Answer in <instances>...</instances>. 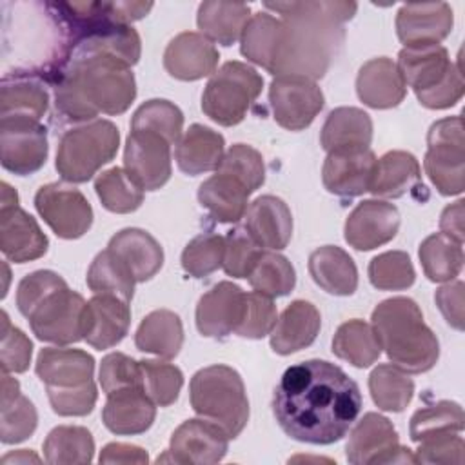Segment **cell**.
<instances>
[{"mask_svg":"<svg viewBox=\"0 0 465 465\" xmlns=\"http://www.w3.org/2000/svg\"><path fill=\"white\" fill-rule=\"evenodd\" d=\"M361 411V392L338 365L307 360L289 367L272 394V414L296 441H340Z\"/></svg>","mask_w":465,"mask_h":465,"instance_id":"cell-1","label":"cell"},{"mask_svg":"<svg viewBox=\"0 0 465 465\" xmlns=\"http://www.w3.org/2000/svg\"><path fill=\"white\" fill-rule=\"evenodd\" d=\"M280 15V35L269 73L274 76L322 78L343 40V24L358 9L356 2H265Z\"/></svg>","mask_w":465,"mask_h":465,"instance_id":"cell-2","label":"cell"},{"mask_svg":"<svg viewBox=\"0 0 465 465\" xmlns=\"http://www.w3.org/2000/svg\"><path fill=\"white\" fill-rule=\"evenodd\" d=\"M136 98L131 65L120 58L74 45L54 80V109L64 122L93 120L100 113L122 114Z\"/></svg>","mask_w":465,"mask_h":465,"instance_id":"cell-3","label":"cell"},{"mask_svg":"<svg viewBox=\"0 0 465 465\" xmlns=\"http://www.w3.org/2000/svg\"><path fill=\"white\" fill-rule=\"evenodd\" d=\"M372 329L392 365L407 374L430 371L440 358V341L423 322L418 303L405 296L387 298L372 311Z\"/></svg>","mask_w":465,"mask_h":465,"instance_id":"cell-4","label":"cell"},{"mask_svg":"<svg viewBox=\"0 0 465 465\" xmlns=\"http://www.w3.org/2000/svg\"><path fill=\"white\" fill-rule=\"evenodd\" d=\"M194 412L218 423L229 438L240 436L249 421V400L242 376L229 365L216 363L194 372L189 383Z\"/></svg>","mask_w":465,"mask_h":465,"instance_id":"cell-5","label":"cell"},{"mask_svg":"<svg viewBox=\"0 0 465 465\" xmlns=\"http://www.w3.org/2000/svg\"><path fill=\"white\" fill-rule=\"evenodd\" d=\"M118 145V127L109 120H93L64 133L54 167L64 182L84 183L116 156Z\"/></svg>","mask_w":465,"mask_h":465,"instance_id":"cell-6","label":"cell"},{"mask_svg":"<svg viewBox=\"0 0 465 465\" xmlns=\"http://www.w3.org/2000/svg\"><path fill=\"white\" fill-rule=\"evenodd\" d=\"M263 87V78L243 62H225L209 78L202 94V111L223 127L238 125Z\"/></svg>","mask_w":465,"mask_h":465,"instance_id":"cell-7","label":"cell"},{"mask_svg":"<svg viewBox=\"0 0 465 465\" xmlns=\"http://www.w3.org/2000/svg\"><path fill=\"white\" fill-rule=\"evenodd\" d=\"M425 173L440 194L454 196L465 189V138L461 116L434 122L427 134Z\"/></svg>","mask_w":465,"mask_h":465,"instance_id":"cell-8","label":"cell"},{"mask_svg":"<svg viewBox=\"0 0 465 465\" xmlns=\"http://www.w3.org/2000/svg\"><path fill=\"white\" fill-rule=\"evenodd\" d=\"M38 340L69 345L85 338L87 302L67 285L47 294L27 316Z\"/></svg>","mask_w":465,"mask_h":465,"instance_id":"cell-9","label":"cell"},{"mask_svg":"<svg viewBox=\"0 0 465 465\" xmlns=\"http://www.w3.org/2000/svg\"><path fill=\"white\" fill-rule=\"evenodd\" d=\"M35 207L51 231L64 240L84 236L93 223V207L84 193L62 182L42 185L35 194Z\"/></svg>","mask_w":465,"mask_h":465,"instance_id":"cell-10","label":"cell"},{"mask_svg":"<svg viewBox=\"0 0 465 465\" xmlns=\"http://www.w3.org/2000/svg\"><path fill=\"white\" fill-rule=\"evenodd\" d=\"M349 463H418L416 454L401 447L392 423L378 414L367 412L352 429L345 445Z\"/></svg>","mask_w":465,"mask_h":465,"instance_id":"cell-11","label":"cell"},{"mask_svg":"<svg viewBox=\"0 0 465 465\" xmlns=\"http://www.w3.org/2000/svg\"><path fill=\"white\" fill-rule=\"evenodd\" d=\"M47 129L35 120L0 118V160L13 174L27 176L47 160Z\"/></svg>","mask_w":465,"mask_h":465,"instance_id":"cell-12","label":"cell"},{"mask_svg":"<svg viewBox=\"0 0 465 465\" xmlns=\"http://www.w3.org/2000/svg\"><path fill=\"white\" fill-rule=\"evenodd\" d=\"M269 104L278 125L289 131H302L323 109L325 98L311 78L276 76L269 85Z\"/></svg>","mask_w":465,"mask_h":465,"instance_id":"cell-13","label":"cell"},{"mask_svg":"<svg viewBox=\"0 0 465 465\" xmlns=\"http://www.w3.org/2000/svg\"><path fill=\"white\" fill-rule=\"evenodd\" d=\"M227 432L211 420H185L171 436L169 450L158 456L160 461L209 465L223 460L229 449Z\"/></svg>","mask_w":465,"mask_h":465,"instance_id":"cell-14","label":"cell"},{"mask_svg":"<svg viewBox=\"0 0 465 465\" xmlns=\"http://www.w3.org/2000/svg\"><path fill=\"white\" fill-rule=\"evenodd\" d=\"M124 167L143 191H156L171 178V143L151 131H131L125 140Z\"/></svg>","mask_w":465,"mask_h":465,"instance_id":"cell-15","label":"cell"},{"mask_svg":"<svg viewBox=\"0 0 465 465\" xmlns=\"http://www.w3.org/2000/svg\"><path fill=\"white\" fill-rule=\"evenodd\" d=\"M376 167L371 147L336 149L327 153L322 180L329 193L341 198H354L369 191Z\"/></svg>","mask_w":465,"mask_h":465,"instance_id":"cell-16","label":"cell"},{"mask_svg":"<svg viewBox=\"0 0 465 465\" xmlns=\"http://www.w3.org/2000/svg\"><path fill=\"white\" fill-rule=\"evenodd\" d=\"M400 229L398 209L383 200H363L345 220V242L356 251H372L389 243Z\"/></svg>","mask_w":465,"mask_h":465,"instance_id":"cell-17","label":"cell"},{"mask_svg":"<svg viewBox=\"0 0 465 465\" xmlns=\"http://www.w3.org/2000/svg\"><path fill=\"white\" fill-rule=\"evenodd\" d=\"M49 240L36 220L18 207V202L0 203V251L15 263L42 258Z\"/></svg>","mask_w":465,"mask_h":465,"instance_id":"cell-18","label":"cell"},{"mask_svg":"<svg viewBox=\"0 0 465 465\" xmlns=\"http://www.w3.org/2000/svg\"><path fill=\"white\" fill-rule=\"evenodd\" d=\"M245 309V292L232 282L211 287L196 305V327L207 338H225L236 331Z\"/></svg>","mask_w":465,"mask_h":465,"instance_id":"cell-19","label":"cell"},{"mask_svg":"<svg viewBox=\"0 0 465 465\" xmlns=\"http://www.w3.org/2000/svg\"><path fill=\"white\" fill-rule=\"evenodd\" d=\"M454 25L449 4H405L396 15V33L405 47L430 45L445 40Z\"/></svg>","mask_w":465,"mask_h":465,"instance_id":"cell-20","label":"cell"},{"mask_svg":"<svg viewBox=\"0 0 465 465\" xmlns=\"http://www.w3.org/2000/svg\"><path fill=\"white\" fill-rule=\"evenodd\" d=\"M220 53L202 33L185 31L176 35L165 47V71L183 82H194L216 71Z\"/></svg>","mask_w":465,"mask_h":465,"instance_id":"cell-21","label":"cell"},{"mask_svg":"<svg viewBox=\"0 0 465 465\" xmlns=\"http://www.w3.org/2000/svg\"><path fill=\"white\" fill-rule=\"evenodd\" d=\"M156 418V403L142 387H125L107 394L102 411L104 425L120 436H134L151 429Z\"/></svg>","mask_w":465,"mask_h":465,"instance_id":"cell-22","label":"cell"},{"mask_svg":"<svg viewBox=\"0 0 465 465\" xmlns=\"http://www.w3.org/2000/svg\"><path fill=\"white\" fill-rule=\"evenodd\" d=\"M35 371L45 389H74L93 381L94 358L82 349L45 347L38 352Z\"/></svg>","mask_w":465,"mask_h":465,"instance_id":"cell-23","label":"cell"},{"mask_svg":"<svg viewBox=\"0 0 465 465\" xmlns=\"http://www.w3.org/2000/svg\"><path fill=\"white\" fill-rule=\"evenodd\" d=\"M243 216V227L263 249L280 251L287 247L292 236V214L282 198L272 194L258 196Z\"/></svg>","mask_w":465,"mask_h":465,"instance_id":"cell-24","label":"cell"},{"mask_svg":"<svg viewBox=\"0 0 465 465\" xmlns=\"http://www.w3.org/2000/svg\"><path fill=\"white\" fill-rule=\"evenodd\" d=\"M358 98L372 109H391L403 102L407 85L396 62L387 56L365 62L356 76Z\"/></svg>","mask_w":465,"mask_h":465,"instance_id":"cell-25","label":"cell"},{"mask_svg":"<svg viewBox=\"0 0 465 465\" xmlns=\"http://www.w3.org/2000/svg\"><path fill=\"white\" fill-rule=\"evenodd\" d=\"M129 302L113 294H94L87 302L85 340L91 347L104 351L120 343L129 332Z\"/></svg>","mask_w":465,"mask_h":465,"instance_id":"cell-26","label":"cell"},{"mask_svg":"<svg viewBox=\"0 0 465 465\" xmlns=\"http://www.w3.org/2000/svg\"><path fill=\"white\" fill-rule=\"evenodd\" d=\"M107 249L131 271L136 282L151 280L163 265V249L158 240L143 229L127 227L118 231Z\"/></svg>","mask_w":465,"mask_h":465,"instance_id":"cell-27","label":"cell"},{"mask_svg":"<svg viewBox=\"0 0 465 465\" xmlns=\"http://www.w3.org/2000/svg\"><path fill=\"white\" fill-rule=\"evenodd\" d=\"M398 71L405 85L416 94L434 89L449 74L452 62L449 53L440 44L403 47L398 54Z\"/></svg>","mask_w":465,"mask_h":465,"instance_id":"cell-28","label":"cell"},{"mask_svg":"<svg viewBox=\"0 0 465 465\" xmlns=\"http://www.w3.org/2000/svg\"><path fill=\"white\" fill-rule=\"evenodd\" d=\"M320 327V311L311 302L294 300L276 320L271 331V347L282 356L298 352L316 340Z\"/></svg>","mask_w":465,"mask_h":465,"instance_id":"cell-29","label":"cell"},{"mask_svg":"<svg viewBox=\"0 0 465 465\" xmlns=\"http://www.w3.org/2000/svg\"><path fill=\"white\" fill-rule=\"evenodd\" d=\"M251 191L234 176L216 171L198 187L200 205L220 223H234L247 211Z\"/></svg>","mask_w":465,"mask_h":465,"instance_id":"cell-30","label":"cell"},{"mask_svg":"<svg viewBox=\"0 0 465 465\" xmlns=\"http://www.w3.org/2000/svg\"><path fill=\"white\" fill-rule=\"evenodd\" d=\"M225 140L220 133L202 124H193L176 143L174 160L182 173L198 176L218 169L225 154Z\"/></svg>","mask_w":465,"mask_h":465,"instance_id":"cell-31","label":"cell"},{"mask_svg":"<svg viewBox=\"0 0 465 465\" xmlns=\"http://www.w3.org/2000/svg\"><path fill=\"white\" fill-rule=\"evenodd\" d=\"M309 272L320 289L334 296H351L358 287L354 260L336 245L314 249L309 256Z\"/></svg>","mask_w":465,"mask_h":465,"instance_id":"cell-32","label":"cell"},{"mask_svg":"<svg viewBox=\"0 0 465 465\" xmlns=\"http://www.w3.org/2000/svg\"><path fill=\"white\" fill-rule=\"evenodd\" d=\"M0 440L5 445L27 440L38 423V414L29 398L20 392V383L2 371L0 387Z\"/></svg>","mask_w":465,"mask_h":465,"instance_id":"cell-33","label":"cell"},{"mask_svg":"<svg viewBox=\"0 0 465 465\" xmlns=\"http://www.w3.org/2000/svg\"><path fill=\"white\" fill-rule=\"evenodd\" d=\"M49 107V93L33 76L4 74L0 85V118H25L40 122Z\"/></svg>","mask_w":465,"mask_h":465,"instance_id":"cell-34","label":"cell"},{"mask_svg":"<svg viewBox=\"0 0 465 465\" xmlns=\"http://www.w3.org/2000/svg\"><path fill=\"white\" fill-rule=\"evenodd\" d=\"M251 20V9L236 2L207 0L198 5L196 24L202 35L220 45H232L242 38V33Z\"/></svg>","mask_w":465,"mask_h":465,"instance_id":"cell-35","label":"cell"},{"mask_svg":"<svg viewBox=\"0 0 465 465\" xmlns=\"http://www.w3.org/2000/svg\"><path fill=\"white\" fill-rule=\"evenodd\" d=\"M372 140V120L358 107H336L329 113L322 134V147L331 153L336 149L369 147Z\"/></svg>","mask_w":465,"mask_h":465,"instance_id":"cell-36","label":"cell"},{"mask_svg":"<svg viewBox=\"0 0 465 465\" xmlns=\"http://www.w3.org/2000/svg\"><path fill=\"white\" fill-rule=\"evenodd\" d=\"M134 345L142 352L156 354L158 358H174L183 345V325L176 312L156 309L149 312L136 329Z\"/></svg>","mask_w":465,"mask_h":465,"instance_id":"cell-37","label":"cell"},{"mask_svg":"<svg viewBox=\"0 0 465 465\" xmlns=\"http://www.w3.org/2000/svg\"><path fill=\"white\" fill-rule=\"evenodd\" d=\"M421 180L420 163L407 151H389L376 160L369 191L380 198H400Z\"/></svg>","mask_w":465,"mask_h":465,"instance_id":"cell-38","label":"cell"},{"mask_svg":"<svg viewBox=\"0 0 465 465\" xmlns=\"http://www.w3.org/2000/svg\"><path fill=\"white\" fill-rule=\"evenodd\" d=\"M332 352L351 365L363 369L380 358L381 347L372 325L356 318L341 323L336 329L332 338Z\"/></svg>","mask_w":465,"mask_h":465,"instance_id":"cell-39","label":"cell"},{"mask_svg":"<svg viewBox=\"0 0 465 465\" xmlns=\"http://www.w3.org/2000/svg\"><path fill=\"white\" fill-rule=\"evenodd\" d=\"M463 243L445 236L443 232H434L427 236L420 245V262L425 276L430 282H450L463 267Z\"/></svg>","mask_w":465,"mask_h":465,"instance_id":"cell-40","label":"cell"},{"mask_svg":"<svg viewBox=\"0 0 465 465\" xmlns=\"http://www.w3.org/2000/svg\"><path fill=\"white\" fill-rule=\"evenodd\" d=\"M94 454V440L85 427L58 425L44 441V456L47 463H91Z\"/></svg>","mask_w":465,"mask_h":465,"instance_id":"cell-41","label":"cell"},{"mask_svg":"<svg viewBox=\"0 0 465 465\" xmlns=\"http://www.w3.org/2000/svg\"><path fill=\"white\" fill-rule=\"evenodd\" d=\"M369 391L378 409L401 412L412 400L414 381L405 371L392 363H381L369 376Z\"/></svg>","mask_w":465,"mask_h":465,"instance_id":"cell-42","label":"cell"},{"mask_svg":"<svg viewBox=\"0 0 465 465\" xmlns=\"http://www.w3.org/2000/svg\"><path fill=\"white\" fill-rule=\"evenodd\" d=\"M134 283L131 271L109 249L98 252L87 271V287L94 294H113L131 302Z\"/></svg>","mask_w":465,"mask_h":465,"instance_id":"cell-43","label":"cell"},{"mask_svg":"<svg viewBox=\"0 0 465 465\" xmlns=\"http://www.w3.org/2000/svg\"><path fill=\"white\" fill-rule=\"evenodd\" d=\"M280 25H282L280 18L272 16L267 11H260L252 15L240 38L242 54L249 62L269 71L274 56L278 35H280Z\"/></svg>","mask_w":465,"mask_h":465,"instance_id":"cell-44","label":"cell"},{"mask_svg":"<svg viewBox=\"0 0 465 465\" xmlns=\"http://www.w3.org/2000/svg\"><path fill=\"white\" fill-rule=\"evenodd\" d=\"M463 425H465V416L460 403L441 400L432 405L421 407L412 414L409 434L412 441L420 443L432 436L461 432Z\"/></svg>","mask_w":465,"mask_h":465,"instance_id":"cell-45","label":"cell"},{"mask_svg":"<svg viewBox=\"0 0 465 465\" xmlns=\"http://www.w3.org/2000/svg\"><path fill=\"white\" fill-rule=\"evenodd\" d=\"M94 191L102 205L116 214L133 213L143 202V189L122 167H111L98 174Z\"/></svg>","mask_w":465,"mask_h":465,"instance_id":"cell-46","label":"cell"},{"mask_svg":"<svg viewBox=\"0 0 465 465\" xmlns=\"http://www.w3.org/2000/svg\"><path fill=\"white\" fill-rule=\"evenodd\" d=\"M183 114L178 105L163 98L143 102L131 118V131H151L163 136L171 145L182 138Z\"/></svg>","mask_w":465,"mask_h":465,"instance_id":"cell-47","label":"cell"},{"mask_svg":"<svg viewBox=\"0 0 465 465\" xmlns=\"http://www.w3.org/2000/svg\"><path fill=\"white\" fill-rule=\"evenodd\" d=\"M249 283L254 291L274 296H285L294 289L296 272L292 263L278 252H263L249 274Z\"/></svg>","mask_w":465,"mask_h":465,"instance_id":"cell-48","label":"cell"},{"mask_svg":"<svg viewBox=\"0 0 465 465\" xmlns=\"http://www.w3.org/2000/svg\"><path fill=\"white\" fill-rule=\"evenodd\" d=\"M142 389L158 405L169 407L178 400L183 385L182 371L162 360H142Z\"/></svg>","mask_w":465,"mask_h":465,"instance_id":"cell-49","label":"cell"},{"mask_svg":"<svg viewBox=\"0 0 465 465\" xmlns=\"http://www.w3.org/2000/svg\"><path fill=\"white\" fill-rule=\"evenodd\" d=\"M367 274L372 287L380 291H403L416 280L412 262L403 251H387L374 256L369 263Z\"/></svg>","mask_w":465,"mask_h":465,"instance_id":"cell-50","label":"cell"},{"mask_svg":"<svg viewBox=\"0 0 465 465\" xmlns=\"http://www.w3.org/2000/svg\"><path fill=\"white\" fill-rule=\"evenodd\" d=\"M225 238L214 232L194 236L182 251V267L193 278H203L223 263Z\"/></svg>","mask_w":465,"mask_h":465,"instance_id":"cell-51","label":"cell"},{"mask_svg":"<svg viewBox=\"0 0 465 465\" xmlns=\"http://www.w3.org/2000/svg\"><path fill=\"white\" fill-rule=\"evenodd\" d=\"M262 254L263 247L251 236V232L243 225L234 227L225 236L222 267L232 278H249Z\"/></svg>","mask_w":465,"mask_h":465,"instance_id":"cell-52","label":"cell"},{"mask_svg":"<svg viewBox=\"0 0 465 465\" xmlns=\"http://www.w3.org/2000/svg\"><path fill=\"white\" fill-rule=\"evenodd\" d=\"M216 171L238 178L251 193L260 189L265 182L263 158L254 147L247 143H234L229 147Z\"/></svg>","mask_w":465,"mask_h":465,"instance_id":"cell-53","label":"cell"},{"mask_svg":"<svg viewBox=\"0 0 465 465\" xmlns=\"http://www.w3.org/2000/svg\"><path fill=\"white\" fill-rule=\"evenodd\" d=\"M278 320L276 305L271 296L262 294L258 291L245 292V309L240 325L236 327V334L242 338L262 340L271 334Z\"/></svg>","mask_w":465,"mask_h":465,"instance_id":"cell-54","label":"cell"},{"mask_svg":"<svg viewBox=\"0 0 465 465\" xmlns=\"http://www.w3.org/2000/svg\"><path fill=\"white\" fill-rule=\"evenodd\" d=\"M33 343L15 325L9 316L2 311V331H0V365L4 372H24L31 363Z\"/></svg>","mask_w":465,"mask_h":465,"instance_id":"cell-55","label":"cell"},{"mask_svg":"<svg viewBox=\"0 0 465 465\" xmlns=\"http://www.w3.org/2000/svg\"><path fill=\"white\" fill-rule=\"evenodd\" d=\"M98 380L105 394L125 387H142L140 361L124 352H111L100 363Z\"/></svg>","mask_w":465,"mask_h":465,"instance_id":"cell-56","label":"cell"},{"mask_svg":"<svg viewBox=\"0 0 465 465\" xmlns=\"http://www.w3.org/2000/svg\"><path fill=\"white\" fill-rule=\"evenodd\" d=\"M65 280L54 271L40 269L24 276L16 287V307L27 318L29 312L53 291L65 287Z\"/></svg>","mask_w":465,"mask_h":465,"instance_id":"cell-57","label":"cell"},{"mask_svg":"<svg viewBox=\"0 0 465 465\" xmlns=\"http://www.w3.org/2000/svg\"><path fill=\"white\" fill-rule=\"evenodd\" d=\"M465 441L460 432L432 436L418 443V463H456L465 461Z\"/></svg>","mask_w":465,"mask_h":465,"instance_id":"cell-58","label":"cell"},{"mask_svg":"<svg viewBox=\"0 0 465 465\" xmlns=\"http://www.w3.org/2000/svg\"><path fill=\"white\" fill-rule=\"evenodd\" d=\"M51 409L58 416H85L93 411L98 392L94 381L74 389H47Z\"/></svg>","mask_w":465,"mask_h":465,"instance_id":"cell-59","label":"cell"},{"mask_svg":"<svg viewBox=\"0 0 465 465\" xmlns=\"http://www.w3.org/2000/svg\"><path fill=\"white\" fill-rule=\"evenodd\" d=\"M465 84H463V73L460 64H452L449 74L441 84H438L434 89L427 93L416 94L420 104L427 109H447L458 104L463 96Z\"/></svg>","mask_w":465,"mask_h":465,"instance_id":"cell-60","label":"cell"},{"mask_svg":"<svg viewBox=\"0 0 465 465\" xmlns=\"http://www.w3.org/2000/svg\"><path fill=\"white\" fill-rule=\"evenodd\" d=\"M463 282L456 280L452 283H447L440 287L434 294L436 305L440 307L443 318L447 323L458 331L463 329Z\"/></svg>","mask_w":465,"mask_h":465,"instance_id":"cell-61","label":"cell"},{"mask_svg":"<svg viewBox=\"0 0 465 465\" xmlns=\"http://www.w3.org/2000/svg\"><path fill=\"white\" fill-rule=\"evenodd\" d=\"M100 463H147L149 456L142 447L129 443H107L100 452Z\"/></svg>","mask_w":465,"mask_h":465,"instance_id":"cell-62","label":"cell"},{"mask_svg":"<svg viewBox=\"0 0 465 465\" xmlns=\"http://www.w3.org/2000/svg\"><path fill=\"white\" fill-rule=\"evenodd\" d=\"M463 200H458L450 205H447L440 216V232L445 236L463 243L465 238V227H463Z\"/></svg>","mask_w":465,"mask_h":465,"instance_id":"cell-63","label":"cell"},{"mask_svg":"<svg viewBox=\"0 0 465 465\" xmlns=\"http://www.w3.org/2000/svg\"><path fill=\"white\" fill-rule=\"evenodd\" d=\"M11 461H15V463H27V461H35V463H38V461H40V458H38L36 454L29 452V450L22 449V450H16V452H11V454H5V456L2 458V465H7V463H11Z\"/></svg>","mask_w":465,"mask_h":465,"instance_id":"cell-64","label":"cell"}]
</instances>
